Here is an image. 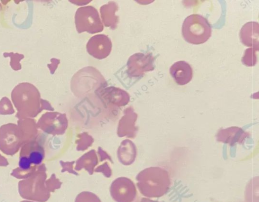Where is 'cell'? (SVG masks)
I'll list each match as a JSON object with an SVG mask.
<instances>
[{"label": "cell", "instance_id": "6da1fadb", "mask_svg": "<svg viewBox=\"0 0 259 202\" xmlns=\"http://www.w3.org/2000/svg\"><path fill=\"white\" fill-rule=\"evenodd\" d=\"M12 102L21 118L35 117L41 111L39 91L28 82L18 84L11 93Z\"/></svg>", "mask_w": 259, "mask_h": 202}, {"label": "cell", "instance_id": "7a4b0ae2", "mask_svg": "<svg viewBox=\"0 0 259 202\" xmlns=\"http://www.w3.org/2000/svg\"><path fill=\"white\" fill-rule=\"evenodd\" d=\"M182 33L188 42L200 44L205 42L210 38L211 28L205 18L198 14H192L184 20Z\"/></svg>", "mask_w": 259, "mask_h": 202}, {"label": "cell", "instance_id": "3957f363", "mask_svg": "<svg viewBox=\"0 0 259 202\" xmlns=\"http://www.w3.org/2000/svg\"><path fill=\"white\" fill-rule=\"evenodd\" d=\"M143 193L149 197H160L169 188L170 181L166 170L160 167L149 169L145 174Z\"/></svg>", "mask_w": 259, "mask_h": 202}, {"label": "cell", "instance_id": "277c9868", "mask_svg": "<svg viewBox=\"0 0 259 202\" xmlns=\"http://www.w3.org/2000/svg\"><path fill=\"white\" fill-rule=\"evenodd\" d=\"M25 133L26 132L19 124L9 123L2 126L0 127V149L6 155H14L26 140Z\"/></svg>", "mask_w": 259, "mask_h": 202}, {"label": "cell", "instance_id": "5b68a950", "mask_svg": "<svg viewBox=\"0 0 259 202\" xmlns=\"http://www.w3.org/2000/svg\"><path fill=\"white\" fill-rule=\"evenodd\" d=\"M74 18L76 28L79 33L87 32L94 34L101 32L104 29L98 12L93 6L78 8Z\"/></svg>", "mask_w": 259, "mask_h": 202}, {"label": "cell", "instance_id": "8992f818", "mask_svg": "<svg viewBox=\"0 0 259 202\" xmlns=\"http://www.w3.org/2000/svg\"><path fill=\"white\" fill-rule=\"evenodd\" d=\"M39 174L33 173L29 178L23 180L19 183V192L21 196L25 199L45 201L49 194L41 186L38 184Z\"/></svg>", "mask_w": 259, "mask_h": 202}, {"label": "cell", "instance_id": "52a82bcc", "mask_svg": "<svg viewBox=\"0 0 259 202\" xmlns=\"http://www.w3.org/2000/svg\"><path fill=\"white\" fill-rule=\"evenodd\" d=\"M154 59L151 54L137 53L130 57L127 63V73L131 77H139L146 72L154 70Z\"/></svg>", "mask_w": 259, "mask_h": 202}, {"label": "cell", "instance_id": "ba28073f", "mask_svg": "<svg viewBox=\"0 0 259 202\" xmlns=\"http://www.w3.org/2000/svg\"><path fill=\"white\" fill-rule=\"evenodd\" d=\"M112 49V42L105 34H97L92 37L87 44L88 53L98 59H103L108 57Z\"/></svg>", "mask_w": 259, "mask_h": 202}, {"label": "cell", "instance_id": "9c48e42d", "mask_svg": "<svg viewBox=\"0 0 259 202\" xmlns=\"http://www.w3.org/2000/svg\"><path fill=\"white\" fill-rule=\"evenodd\" d=\"M169 73L175 82L179 85L188 83L193 77L191 66L184 61H179L173 64L169 69Z\"/></svg>", "mask_w": 259, "mask_h": 202}, {"label": "cell", "instance_id": "30bf717a", "mask_svg": "<svg viewBox=\"0 0 259 202\" xmlns=\"http://www.w3.org/2000/svg\"><path fill=\"white\" fill-rule=\"evenodd\" d=\"M240 38L241 42L246 46L259 48V25L256 22H248L241 29Z\"/></svg>", "mask_w": 259, "mask_h": 202}, {"label": "cell", "instance_id": "8fae6325", "mask_svg": "<svg viewBox=\"0 0 259 202\" xmlns=\"http://www.w3.org/2000/svg\"><path fill=\"white\" fill-rule=\"evenodd\" d=\"M247 136V133L241 128L231 127L220 130L217 134V139L232 145L236 143L242 142Z\"/></svg>", "mask_w": 259, "mask_h": 202}, {"label": "cell", "instance_id": "7c38bea8", "mask_svg": "<svg viewBox=\"0 0 259 202\" xmlns=\"http://www.w3.org/2000/svg\"><path fill=\"white\" fill-rule=\"evenodd\" d=\"M118 8V5L114 2H109L100 8L101 16L105 26L112 29L116 28L118 17L115 15V12Z\"/></svg>", "mask_w": 259, "mask_h": 202}, {"label": "cell", "instance_id": "4fadbf2b", "mask_svg": "<svg viewBox=\"0 0 259 202\" xmlns=\"http://www.w3.org/2000/svg\"><path fill=\"white\" fill-rule=\"evenodd\" d=\"M30 144V148L29 149V151H27L26 150H25L24 149H21V153H28V155H21V156H26L28 157L31 163L32 164L37 165L40 164L44 158V155L42 150H41L40 149L37 148L35 149L34 146H32L31 145V143Z\"/></svg>", "mask_w": 259, "mask_h": 202}, {"label": "cell", "instance_id": "5bb4252c", "mask_svg": "<svg viewBox=\"0 0 259 202\" xmlns=\"http://www.w3.org/2000/svg\"><path fill=\"white\" fill-rule=\"evenodd\" d=\"M258 48L250 47L246 49L241 59L242 63L247 66H254L257 62L256 52Z\"/></svg>", "mask_w": 259, "mask_h": 202}, {"label": "cell", "instance_id": "9a60e30c", "mask_svg": "<svg viewBox=\"0 0 259 202\" xmlns=\"http://www.w3.org/2000/svg\"><path fill=\"white\" fill-rule=\"evenodd\" d=\"M4 57H10L11 59L10 66L11 68L15 71L19 70L21 69V66L20 63L21 60L24 58V56L22 54L14 53H4L3 54Z\"/></svg>", "mask_w": 259, "mask_h": 202}, {"label": "cell", "instance_id": "2e32d148", "mask_svg": "<svg viewBox=\"0 0 259 202\" xmlns=\"http://www.w3.org/2000/svg\"><path fill=\"white\" fill-rule=\"evenodd\" d=\"M14 112L10 99L7 97H3L0 100V114L10 115Z\"/></svg>", "mask_w": 259, "mask_h": 202}, {"label": "cell", "instance_id": "e0dca14e", "mask_svg": "<svg viewBox=\"0 0 259 202\" xmlns=\"http://www.w3.org/2000/svg\"><path fill=\"white\" fill-rule=\"evenodd\" d=\"M75 202H100V201L93 194L82 193L77 197Z\"/></svg>", "mask_w": 259, "mask_h": 202}, {"label": "cell", "instance_id": "ac0fdd59", "mask_svg": "<svg viewBox=\"0 0 259 202\" xmlns=\"http://www.w3.org/2000/svg\"><path fill=\"white\" fill-rule=\"evenodd\" d=\"M60 61L57 59H52L51 64L48 65L52 74H53L59 64Z\"/></svg>", "mask_w": 259, "mask_h": 202}, {"label": "cell", "instance_id": "d6986e66", "mask_svg": "<svg viewBox=\"0 0 259 202\" xmlns=\"http://www.w3.org/2000/svg\"><path fill=\"white\" fill-rule=\"evenodd\" d=\"M71 3L75 4L77 5H86L88 3H89L91 1H70Z\"/></svg>", "mask_w": 259, "mask_h": 202}, {"label": "cell", "instance_id": "ffe728a7", "mask_svg": "<svg viewBox=\"0 0 259 202\" xmlns=\"http://www.w3.org/2000/svg\"><path fill=\"white\" fill-rule=\"evenodd\" d=\"M8 165V162L5 158L2 157L0 154V166H6Z\"/></svg>", "mask_w": 259, "mask_h": 202}, {"label": "cell", "instance_id": "44dd1931", "mask_svg": "<svg viewBox=\"0 0 259 202\" xmlns=\"http://www.w3.org/2000/svg\"><path fill=\"white\" fill-rule=\"evenodd\" d=\"M20 202H34V201H28V200H23Z\"/></svg>", "mask_w": 259, "mask_h": 202}]
</instances>
